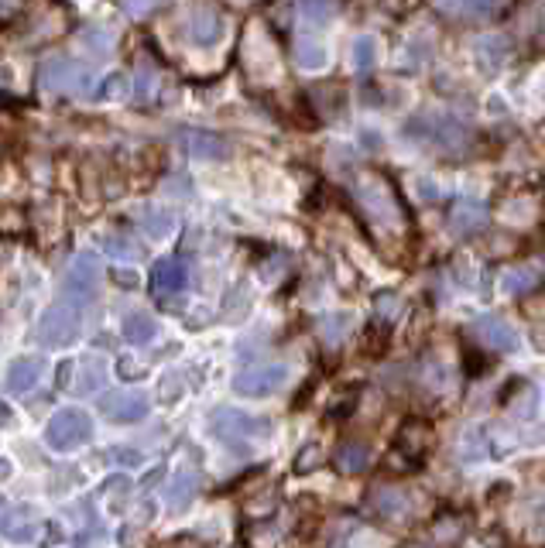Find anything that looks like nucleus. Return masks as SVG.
<instances>
[{
  "label": "nucleus",
  "mask_w": 545,
  "mask_h": 548,
  "mask_svg": "<svg viewBox=\"0 0 545 548\" xmlns=\"http://www.w3.org/2000/svg\"><path fill=\"white\" fill-rule=\"evenodd\" d=\"M288 381V367L285 364H261V367H247L234 377V391L240 397H268V394L282 391Z\"/></svg>",
  "instance_id": "8"
},
{
  "label": "nucleus",
  "mask_w": 545,
  "mask_h": 548,
  "mask_svg": "<svg viewBox=\"0 0 545 548\" xmlns=\"http://www.w3.org/2000/svg\"><path fill=\"white\" fill-rule=\"evenodd\" d=\"M69 374H73V360H66V364L58 367V388H73V381H69Z\"/></svg>",
  "instance_id": "41"
},
{
  "label": "nucleus",
  "mask_w": 545,
  "mask_h": 548,
  "mask_svg": "<svg viewBox=\"0 0 545 548\" xmlns=\"http://www.w3.org/2000/svg\"><path fill=\"white\" fill-rule=\"evenodd\" d=\"M93 439V421L82 408H62L45 428V443L55 452H76Z\"/></svg>",
  "instance_id": "7"
},
{
  "label": "nucleus",
  "mask_w": 545,
  "mask_h": 548,
  "mask_svg": "<svg viewBox=\"0 0 545 548\" xmlns=\"http://www.w3.org/2000/svg\"><path fill=\"white\" fill-rule=\"evenodd\" d=\"M158 333L155 319L148 313H128L124 315V326H121V336L130 343V346H144V343H152Z\"/></svg>",
  "instance_id": "23"
},
{
  "label": "nucleus",
  "mask_w": 545,
  "mask_h": 548,
  "mask_svg": "<svg viewBox=\"0 0 545 548\" xmlns=\"http://www.w3.org/2000/svg\"><path fill=\"white\" fill-rule=\"evenodd\" d=\"M326 49L319 45V42H312V38H299L295 42V62L302 66V69H309V73H315V69H323L326 66Z\"/></svg>",
  "instance_id": "28"
},
{
  "label": "nucleus",
  "mask_w": 545,
  "mask_h": 548,
  "mask_svg": "<svg viewBox=\"0 0 545 548\" xmlns=\"http://www.w3.org/2000/svg\"><path fill=\"white\" fill-rule=\"evenodd\" d=\"M82 313L76 302H66V298H55L52 305L42 313L38 319V329H35V340L49 350H58V346H69V343L79 336L82 329Z\"/></svg>",
  "instance_id": "5"
},
{
  "label": "nucleus",
  "mask_w": 545,
  "mask_h": 548,
  "mask_svg": "<svg viewBox=\"0 0 545 548\" xmlns=\"http://www.w3.org/2000/svg\"><path fill=\"white\" fill-rule=\"evenodd\" d=\"M100 247H104V254L110 258H117V261H141L144 258V247L137 243V236L128 234V230H110V234L100 236Z\"/></svg>",
  "instance_id": "21"
},
{
  "label": "nucleus",
  "mask_w": 545,
  "mask_h": 548,
  "mask_svg": "<svg viewBox=\"0 0 545 548\" xmlns=\"http://www.w3.org/2000/svg\"><path fill=\"white\" fill-rule=\"evenodd\" d=\"M158 548H179L175 542H165V545H158Z\"/></svg>",
  "instance_id": "45"
},
{
  "label": "nucleus",
  "mask_w": 545,
  "mask_h": 548,
  "mask_svg": "<svg viewBox=\"0 0 545 548\" xmlns=\"http://www.w3.org/2000/svg\"><path fill=\"white\" fill-rule=\"evenodd\" d=\"M234 548H240V545H234Z\"/></svg>",
  "instance_id": "46"
},
{
  "label": "nucleus",
  "mask_w": 545,
  "mask_h": 548,
  "mask_svg": "<svg viewBox=\"0 0 545 548\" xmlns=\"http://www.w3.org/2000/svg\"><path fill=\"white\" fill-rule=\"evenodd\" d=\"M370 459H374V452H370V445L361 443V439H346V443L337 449V456H333V463H337L339 473H346V476H357L370 467Z\"/></svg>",
  "instance_id": "20"
},
{
  "label": "nucleus",
  "mask_w": 545,
  "mask_h": 548,
  "mask_svg": "<svg viewBox=\"0 0 545 548\" xmlns=\"http://www.w3.org/2000/svg\"><path fill=\"white\" fill-rule=\"evenodd\" d=\"M38 82L49 93H62V96H93L97 93V76L90 66H82L79 58L69 55H45L38 66Z\"/></svg>",
  "instance_id": "4"
},
{
  "label": "nucleus",
  "mask_w": 545,
  "mask_h": 548,
  "mask_svg": "<svg viewBox=\"0 0 545 548\" xmlns=\"http://www.w3.org/2000/svg\"><path fill=\"white\" fill-rule=\"evenodd\" d=\"M100 291V261L93 254H76L69 271L62 274V285H58V298L66 302H76L79 309H86Z\"/></svg>",
  "instance_id": "6"
},
{
  "label": "nucleus",
  "mask_w": 545,
  "mask_h": 548,
  "mask_svg": "<svg viewBox=\"0 0 545 548\" xmlns=\"http://www.w3.org/2000/svg\"><path fill=\"white\" fill-rule=\"evenodd\" d=\"M354 199H357V206H361L363 216H367L370 223L385 227V230H398V227L409 220L405 203L398 199L394 185H391L388 179H381L378 172H367V175H361V179L354 182Z\"/></svg>",
  "instance_id": "1"
},
{
  "label": "nucleus",
  "mask_w": 545,
  "mask_h": 548,
  "mask_svg": "<svg viewBox=\"0 0 545 548\" xmlns=\"http://www.w3.org/2000/svg\"><path fill=\"white\" fill-rule=\"evenodd\" d=\"M185 377H182V370H168V374H161V381H158V401L161 405H172V401H179L182 391H185V384H182Z\"/></svg>",
  "instance_id": "32"
},
{
  "label": "nucleus",
  "mask_w": 545,
  "mask_h": 548,
  "mask_svg": "<svg viewBox=\"0 0 545 548\" xmlns=\"http://www.w3.org/2000/svg\"><path fill=\"white\" fill-rule=\"evenodd\" d=\"M21 14V4H0V21H14Z\"/></svg>",
  "instance_id": "40"
},
{
  "label": "nucleus",
  "mask_w": 545,
  "mask_h": 548,
  "mask_svg": "<svg viewBox=\"0 0 545 548\" xmlns=\"http://www.w3.org/2000/svg\"><path fill=\"white\" fill-rule=\"evenodd\" d=\"M370 511L378 518H385V521H401L412 511V497L405 494V490H394V487H378L370 494Z\"/></svg>",
  "instance_id": "18"
},
{
  "label": "nucleus",
  "mask_w": 545,
  "mask_h": 548,
  "mask_svg": "<svg viewBox=\"0 0 545 548\" xmlns=\"http://www.w3.org/2000/svg\"><path fill=\"white\" fill-rule=\"evenodd\" d=\"M141 227H144V234L161 240V236H168L175 230V216L172 212H165V209H144L141 212Z\"/></svg>",
  "instance_id": "29"
},
{
  "label": "nucleus",
  "mask_w": 545,
  "mask_h": 548,
  "mask_svg": "<svg viewBox=\"0 0 545 548\" xmlns=\"http://www.w3.org/2000/svg\"><path fill=\"white\" fill-rule=\"evenodd\" d=\"M121 11H128V14H148L152 4H121Z\"/></svg>",
  "instance_id": "42"
},
{
  "label": "nucleus",
  "mask_w": 545,
  "mask_h": 548,
  "mask_svg": "<svg viewBox=\"0 0 545 548\" xmlns=\"http://www.w3.org/2000/svg\"><path fill=\"white\" fill-rule=\"evenodd\" d=\"M473 52H477V62L484 73H501L508 62V42L501 35H484V38H477Z\"/></svg>",
  "instance_id": "22"
},
{
  "label": "nucleus",
  "mask_w": 545,
  "mask_h": 548,
  "mask_svg": "<svg viewBox=\"0 0 545 548\" xmlns=\"http://www.w3.org/2000/svg\"><path fill=\"white\" fill-rule=\"evenodd\" d=\"M223 14H220V7H196L192 14H189V25H185V38L192 42V45H199V49H209V45H216L220 38H223Z\"/></svg>",
  "instance_id": "13"
},
{
  "label": "nucleus",
  "mask_w": 545,
  "mask_h": 548,
  "mask_svg": "<svg viewBox=\"0 0 545 548\" xmlns=\"http://www.w3.org/2000/svg\"><path fill=\"white\" fill-rule=\"evenodd\" d=\"M378 313L391 319V315L398 313V295H391V291L388 295H378Z\"/></svg>",
  "instance_id": "38"
},
{
  "label": "nucleus",
  "mask_w": 545,
  "mask_h": 548,
  "mask_svg": "<svg viewBox=\"0 0 545 548\" xmlns=\"http://www.w3.org/2000/svg\"><path fill=\"white\" fill-rule=\"evenodd\" d=\"M82 42L93 49V55L106 58V55H110V45H113V35H110V31H97V27H93V31H86V35H82Z\"/></svg>",
  "instance_id": "36"
},
{
  "label": "nucleus",
  "mask_w": 545,
  "mask_h": 548,
  "mask_svg": "<svg viewBox=\"0 0 545 548\" xmlns=\"http://www.w3.org/2000/svg\"><path fill=\"white\" fill-rule=\"evenodd\" d=\"M374 62H378V42H374L370 35H361V38L354 42V69H357V73H370Z\"/></svg>",
  "instance_id": "31"
},
{
  "label": "nucleus",
  "mask_w": 545,
  "mask_h": 548,
  "mask_svg": "<svg viewBox=\"0 0 545 548\" xmlns=\"http://www.w3.org/2000/svg\"><path fill=\"white\" fill-rule=\"evenodd\" d=\"M189 288V267L182 258H161L152 267V291L155 295H175Z\"/></svg>",
  "instance_id": "16"
},
{
  "label": "nucleus",
  "mask_w": 545,
  "mask_h": 548,
  "mask_svg": "<svg viewBox=\"0 0 545 548\" xmlns=\"http://www.w3.org/2000/svg\"><path fill=\"white\" fill-rule=\"evenodd\" d=\"M473 333L487 343L494 353H515V350L521 346L518 329H515V326H508L504 319H494V315L477 319V322H473Z\"/></svg>",
  "instance_id": "14"
},
{
  "label": "nucleus",
  "mask_w": 545,
  "mask_h": 548,
  "mask_svg": "<svg viewBox=\"0 0 545 548\" xmlns=\"http://www.w3.org/2000/svg\"><path fill=\"white\" fill-rule=\"evenodd\" d=\"M113 282L121 288H137V274L134 271H113Z\"/></svg>",
  "instance_id": "39"
},
{
  "label": "nucleus",
  "mask_w": 545,
  "mask_h": 548,
  "mask_svg": "<svg viewBox=\"0 0 545 548\" xmlns=\"http://www.w3.org/2000/svg\"><path fill=\"white\" fill-rule=\"evenodd\" d=\"M350 326H354V315L350 313H337V315H326L323 319V326H319V333H323V340L330 343V346H337L346 333H350Z\"/></svg>",
  "instance_id": "30"
},
{
  "label": "nucleus",
  "mask_w": 545,
  "mask_h": 548,
  "mask_svg": "<svg viewBox=\"0 0 545 548\" xmlns=\"http://www.w3.org/2000/svg\"><path fill=\"white\" fill-rule=\"evenodd\" d=\"M539 271H532V267H511L504 278H501V291L504 295H511V298H525V295H532L535 288H539Z\"/></svg>",
  "instance_id": "24"
},
{
  "label": "nucleus",
  "mask_w": 545,
  "mask_h": 548,
  "mask_svg": "<svg viewBox=\"0 0 545 548\" xmlns=\"http://www.w3.org/2000/svg\"><path fill=\"white\" fill-rule=\"evenodd\" d=\"M42 374H45V360L42 357H18L14 364L7 367L4 388L11 394H27L35 391V384L42 381Z\"/></svg>",
  "instance_id": "17"
},
{
  "label": "nucleus",
  "mask_w": 545,
  "mask_h": 548,
  "mask_svg": "<svg viewBox=\"0 0 545 548\" xmlns=\"http://www.w3.org/2000/svg\"><path fill=\"white\" fill-rule=\"evenodd\" d=\"M429 445H432V428H429V421H422V418H409V421L398 428L394 459L401 456V459L409 463L405 470H416V467H422V459H425V452H429Z\"/></svg>",
  "instance_id": "10"
},
{
  "label": "nucleus",
  "mask_w": 545,
  "mask_h": 548,
  "mask_svg": "<svg viewBox=\"0 0 545 548\" xmlns=\"http://www.w3.org/2000/svg\"><path fill=\"white\" fill-rule=\"evenodd\" d=\"M134 96H137V104H152L158 96V86H161V76H158V69L152 62H141V69L134 73Z\"/></svg>",
  "instance_id": "26"
},
{
  "label": "nucleus",
  "mask_w": 545,
  "mask_h": 548,
  "mask_svg": "<svg viewBox=\"0 0 545 548\" xmlns=\"http://www.w3.org/2000/svg\"><path fill=\"white\" fill-rule=\"evenodd\" d=\"M405 134H409V141H418L442 155H460L470 144L467 124L456 120L453 113H418L405 124Z\"/></svg>",
  "instance_id": "3"
},
{
  "label": "nucleus",
  "mask_w": 545,
  "mask_h": 548,
  "mask_svg": "<svg viewBox=\"0 0 545 548\" xmlns=\"http://www.w3.org/2000/svg\"><path fill=\"white\" fill-rule=\"evenodd\" d=\"M148 394L144 391H106L100 397V415L117 425H134L148 415Z\"/></svg>",
  "instance_id": "11"
},
{
  "label": "nucleus",
  "mask_w": 545,
  "mask_h": 548,
  "mask_svg": "<svg viewBox=\"0 0 545 548\" xmlns=\"http://www.w3.org/2000/svg\"><path fill=\"white\" fill-rule=\"evenodd\" d=\"M319 463H323V449L312 443V445H306L299 456H295V467H292V470L299 473V476H306V473H312Z\"/></svg>",
  "instance_id": "34"
},
{
  "label": "nucleus",
  "mask_w": 545,
  "mask_h": 548,
  "mask_svg": "<svg viewBox=\"0 0 545 548\" xmlns=\"http://www.w3.org/2000/svg\"><path fill=\"white\" fill-rule=\"evenodd\" d=\"M535 528H539V535L545 538V500L539 504V511H535Z\"/></svg>",
  "instance_id": "43"
},
{
  "label": "nucleus",
  "mask_w": 545,
  "mask_h": 548,
  "mask_svg": "<svg viewBox=\"0 0 545 548\" xmlns=\"http://www.w3.org/2000/svg\"><path fill=\"white\" fill-rule=\"evenodd\" d=\"M130 93V76L117 73V76L106 79V86L100 89V100H128Z\"/></svg>",
  "instance_id": "35"
},
{
  "label": "nucleus",
  "mask_w": 545,
  "mask_h": 548,
  "mask_svg": "<svg viewBox=\"0 0 545 548\" xmlns=\"http://www.w3.org/2000/svg\"><path fill=\"white\" fill-rule=\"evenodd\" d=\"M491 209L484 206V203H477V199H460L456 206L449 209V230L456 236H473L480 234L484 227H487V216Z\"/></svg>",
  "instance_id": "15"
},
{
  "label": "nucleus",
  "mask_w": 545,
  "mask_h": 548,
  "mask_svg": "<svg viewBox=\"0 0 545 548\" xmlns=\"http://www.w3.org/2000/svg\"><path fill=\"white\" fill-rule=\"evenodd\" d=\"M7 418H11V408H7L4 401H0V421H7Z\"/></svg>",
  "instance_id": "44"
},
{
  "label": "nucleus",
  "mask_w": 545,
  "mask_h": 548,
  "mask_svg": "<svg viewBox=\"0 0 545 548\" xmlns=\"http://www.w3.org/2000/svg\"><path fill=\"white\" fill-rule=\"evenodd\" d=\"M333 11H337L333 4H299V14L309 18V21H326Z\"/></svg>",
  "instance_id": "37"
},
{
  "label": "nucleus",
  "mask_w": 545,
  "mask_h": 548,
  "mask_svg": "<svg viewBox=\"0 0 545 548\" xmlns=\"http://www.w3.org/2000/svg\"><path fill=\"white\" fill-rule=\"evenodd\" d=\"M199 490V470H192V467H185L172 476V483L165 487V500H168V507L172 511H185L189 504H192V497Z\"/></svg>",
  "instance_id": "19"
},
{
  "label": "nucleus",
  "mask_w": 545,
  "mask_h": 548,
  "mask_svg": "<svg viewBox=\"0 0 545 548\" xmlns=\"http://www.w3.org/2000/svg\"><path fill=\"white\" fill-rule=\"evenodd\" d=\"M42 531V518L35 504H11L0 511V535L14 545H31Z\"/></svg>",
  "instance_id": "9"
},
{
  "label": "nucleus",
  "mask_w": 545,
  "mask_h": 548,
  "mask_svg": "<svg viewBox=\"0 0 545 548\" xmlns=\"http://www.w3.org/2000/svg\"><path fill=\"white\" fill-rule=\"evenodd\" d=\"M104 360L100 357H86L82 364H79V384L73 388L76 394H93L100 384H104Z\"/></svg>",
  "instance_id": "27"
},
{
  "label": "nucleus",
  "mask_w": 545,
  "mask_h": 548,
  "mask_svg": "<svg viewBox=\"0 0 545 548\" xmlns=\"http://www.w3.org/2000/svg\"><path fill=\"white\" fill-rule=\"evenodd\" d=\"M179 144L185 155L199 158V161H223L230 155V144L223 134H209V131H196V127H185L179 131Z\"/></svg>",
  "instance_id": "12"
},
{
  "label": "nucleus",
  "mask_w": 545,
  "mask_h": 548,
  "mask_svg": "<svg viewBox=\"0 0 545 548\" xmlns=\"http://www.w3.org/2000/svg\"><path fill=\"white\" fill-rule=\"evenodd\" d=\"M106 463H117V467H128V470H137L144 463V456L137 449H128V445H113V449H104Z\"/></svg>",
  "instance_id": "33"
},
{
  "label": "nucleus",
  "mask_w": 545,
  "mask_h": 548,
  "mask_svg": "<svg viewBox=\"0 0 545 548\" xmlns=\"http://www.w3.org/2000/svg\"><path fill=\"white\" fill-rule=\"evenodd\" d=\"M130 490H134V483H130L128 476H110V480H104V487H100V500L106 504V511L121 514L128 507Z\"/></svg>",
  "instance_id": "25"
},
{
  "label": "nucleus",
  "mask_w": 545,
  "mask_h": 548,
  "mask_svg": "<svg viewBox=\"0 0 545 548\" xmlns=\"http://www.w3.org/2000/svg\"><path fill=\"white\" fill-rule=\"evenodd\" d=\"M268 432H271V418L247 415L240 408H216L209 415V436L234 452H251L261 439H268Z\"/></svg>",
  "instance_id": "2"
}]
</instances>
